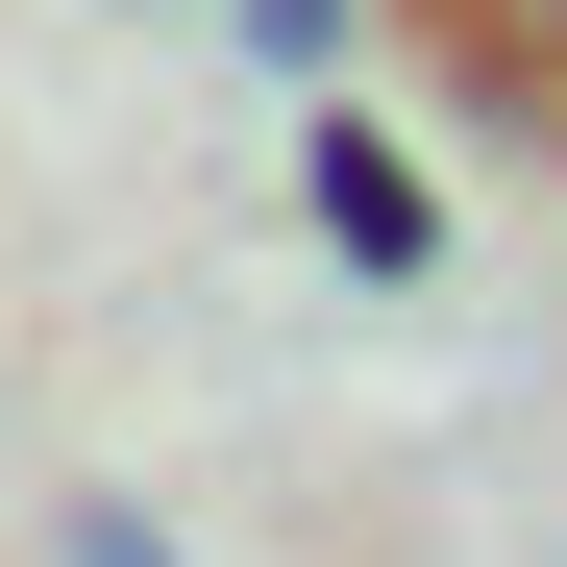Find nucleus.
<instances>
[{
	"label": "nucleus",
	"mask_w": 567,
	"mask_h": 567,
	"mask_svg": "<svg viewBox=\"0 0 567 567\" xmlns=\"http://www.w3.org/2000/svg\"><path fill=\"white\" fill-rule=\"evenodd\" d=\"M297 223H321L346 297H420V271H444V198H420V148L370 100H297Z\"/></svg>",
	"instance_id": "f257e3e1"
},
{
	"label": "nucleus",
	"mask_w": 567,
	"mask_h": 567,
	"mask_svg": "<svg viewBox=\"0 0 567 567\" xmlns=\"http://www.w3.org/2000/svg\"><path fill=\"white\" fill-rule=\"evenodd\" d=\"M420 25L468 50V124H543L567 100V0H420Z\"/></svg>",
	"instance_id": "f03ea898"
},
{
	"label": "nucleus",
	"mask_w": 567,
	"mask_h": 567,
	"mask_svg": "<svg viewBox=\"0 0 567 567\" xmlns=\"http://www.w3.org/2000/svg\"><path fill=\"white\" fill-rule=\"evenodd\" d=\"M223 50L271 74V100H346V50H370V0H223Z\"/></svg>",
	"instance_id": "7ed1b4c3"
},
{
	"label": "nucleus",
	"mask_w": 567,
	"mask_h": 567,
	"mask_svg": "<svg viewBox=\"0 0 567 567\" xmlns=\"http://www.w3.org/2000/svg\"><path fill=\"white\" fill-rule=\"evenodd\" d=\"M50 567H198V543H173V518H124V494H74V518H50Z\"/></svg>",
	"instance_id": "20e7f679"
},
{
	"label": "nucleus",
	"mask_w": 567,
	"mask_h": 567,
	"mask_svg": "<svg viewBox=\"0 0 567 567\" xmlns=\"http://www.w3.org/2000/svg\"><path fill=\"white\" fill-rule=\"evenodd\" d=\"M124 25H223V0H124Z\"/></svg>",
	"instance_id": "39448f33"
}]
</instances>
